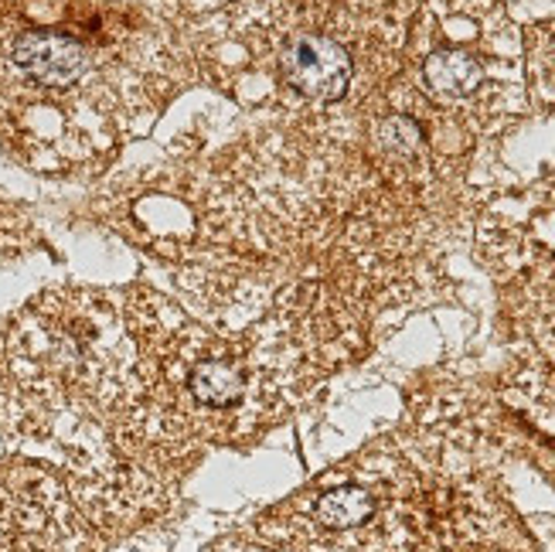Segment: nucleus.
<instances>
[{"mask_svg": "<svg viewBox=\"0 0 555 552\" xmlns=\"http://www.w3.org/2000/svg\"><path fill=\"white\" fill-rule=\"evenodd\" d=\"M116 31H86L82 24H59L55 11L0 14V79L35 113H68L103 86L106 55Z\"/></svg>", "mask_w": 555, "mask_h": 552, "instance_id": "1", "label": "nucleus"}, {"mask_svg": "<svg viewBox=\"0 0 555 552\" xmlns=\"http://www.w3.org/2000/svg\"><path fill=\"white\" fill-rule=\"evenodd\" d=\"M270 72L276 86L310 106L341 103L354 82V55L334 31L289 11L286 28L270 38Z\"/></svg>", "mask_w": 555, "mask_h": 552, "instance_id": "2", "label": "nucleus"}, {"mask_svg": "<svg viewBox=\"0 0 555 552\" xmlns=\"http://www.w3.org/2000/svg\"><path fill=\"white\" fill-rule=\"evenodd\" d=\"M420 76H423V86L433 100L453 106V103L470 100V95L485 86L488 68L480 62V55L467 52L464 44H443L423 59Z\"/></svg>", "mask_w": 555, "mask_h": 552, "instance_id": "3", "label": "nucleus"}, {"mask_svg": "<svg viewBox=\"0 0 555 552\" xmlns=\"http://www.w3.org/2000/svg\"><path fill=\"white\" fill-rule=\"evenodd\" d=\"M14 246H21V222L11 215V208L0 205V259L11 253H21Z\"/></svg>", "mask_w": 555, "mask_h": 552, "instance_id": "4", "label": "nucleus"}]
</instances>
